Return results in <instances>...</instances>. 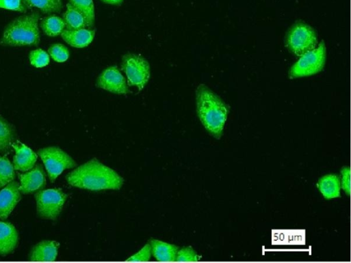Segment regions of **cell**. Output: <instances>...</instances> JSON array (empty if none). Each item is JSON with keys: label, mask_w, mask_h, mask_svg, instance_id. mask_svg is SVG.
<instances>
[{"label": "cell", "mask_w": 351, "mask_h": 263, "mask_svg": "<svg viewBox=\"0 0 351 263\" xmlns=\"http://www.w3.org/2000/svg\"><path fill=\"white\" fill-rule=\"evenodd\" d=\"M66 180L71 186L93 191L118 190L124 184L116 171L95 158L70 173Z\"/></svg>", "instance_id": "obj_1"}, {"label": "cell", "mask_w": 351, "mask_h": 263, "mask_svg": "<svg viewBox=\"0 0 351 263\" xmlns=\"http://www.w3.org/2000/svg\"><path fill=\"white\" fill-rule=\"evenodd\" d=\"M198 116L205 129L220 139L223 133L229 113V107L221 98L205 85L196 92Z\"/></svg>", "instance_id": "obj_2"}, {"label": "cell", "mask_w": 351, "mask_h": 263, "mask_svg": "<svg viewBox=\"0 0 351 263\" xmlns=\"http://www.w3.org/2000/svg\"><path fill=\"white\" fill-rule=\"evenodd\" d=\"M39 20L38 12L16 19L6 27L0 45L11 47L38 46L40 42Z\"/></svg>", "instance_id": "obj_3"}, {"label": "cell", "mask_w": 351, "mask_h": 263, "mask_svg": "<svg viewBox=\"0 0 351 263\" xmlns=\"http://www.w3.org/2000/svg\"><path fill=\"white\" fill-rule=\"evenodd\" d=\"M122 70L126 74L128 85L140 92L147 85L151 78V66L140 55L127 54L122 57Z\"/></svg>", "instance_id": "obj_4"}, {"label": "cell", "mask_w": 351, "mask_h": 263, "mask_svg": "<svg viewBox=\"0 0 351 263\" xmlns=\"http://www.w3.org/2000/svg\"><path fill=\"white\" fill-rule=\"evenodd\" d=\"M300 57L289 70L290 79L310 77L320 72L324 68L326 58L324 43L322 42L315 49Z\"/></svg>", "instance_id": "obj_5"}, {"label": "cell", "mask_w": 351, "mask_h": 263, "mask_svg": "<svg viewBox=\"0 0 351 263\" xmlns=\"http://www.w3.org/2000/svg\"><path fill=\"white\" fill-rule=\"evenodd\" d=\"M287 46L294 55L301 57L317 46L315 31L303 23H296L287 36Z\"/></svg>", "instance_id": "obj_6"}, {"label": "cell", "mask_w": 351, "mask_h": 263, "mask_svg": "<svg viewBox=\"0 0 351 263\" xmlns=\"http://www.w3.org/2000/svg\"><path fill=\"white\" fill-rule=\"evenodd\" d=\"M38 215L46 219L56 220L68 198L60 189L40 191L36 194Z\"/></svg>", "instance_id": "obj_7"}, {"label": "cell", "mask_w": 351, "mask_h": 263, "mask_svg": "<svg viewBox=\"0 0 351 263\" xmlns=\"http://www.w3.org/2000/svg\"><path fill=\"white\" fill-rule=\"evenodd\" d=\"M38 154L43 161L52 182L67 169L77 166V163L60 148L49 147L41 149Z\"/></svg>", "instance_id": "obj_8"}, {"label": "cell", "mask_w": 351, "mask_h": 263, "mask_svg": "<svg viewBox=\"0 0 351 263\" xmlns=\"http://www.w3.org/2000/svg\"><path fill=\"white\" fill-rule=\"evenodd\" d=\"M96 86L118 95H127L130 92L127 81L117 66L105 69L99 77Z\"/></svg>", "instance_id": "obj_9"}, {"label": "cell", "mask_w": 351, "mask_h": 263, "mask_svg": "<svg viewBox=\"0 0 351 263\" xmlns=\"http://www.w3.org/2000/svg\"><path fill=\"white\" fill-rule=\"evenodd\" d=\"M19 187L20 183L13 181L0 191V219H7L21 200Z\"/></svg>", "instance_id": "obj_10"}, {"label": "cell", "mask_w": 351, "mask_h": 263, "mask_svg": "<svg viewBox=\"0 0 351 263\" xmlns=\"http://www.w3.org/2000/svg\"><path fill=\"white\" fill-rule=\"evenodd\" d=\"M18 175L21 180L19 189L21 193H32L44 189L47 184L46 174L41 165H37L26 174Z\"/></svg>", "instance_id": "obj_11"}, {"label": "cell", "mask_w": 351, "mask_h": 263, "mask_svg": "<svg viewBox=\"0 0 351 263\" xmlns=\"http://www.w3.org/2000/svg\"><path fill=\"white\" fill-rule=\"evenodd\" d=\"M16 150L14 166L16 170L28 171L34 168L38 160V154L24 143L17 141L13 143Z\"/></svg>", "instance_id": "obj_12"}, {"label": "cell", "mask_w": 351, "mask_h": 263, "mask_svg": "<svg viewBox=\"0 0 351 263\" xmlns=\"http://www.w3.org/2000/svg\"><path fill=\"white\" fill-rule=\"evenodd\" d=\"M19 236L16 227L11 223L0 221V254L7 255L18 246Z\"/></svg>", "instance_id": "obj_13"}, {"label": "cell", "mask_w": 351, "mask_h": 263, "mask_svg": "<svg viewBox=\"0 0 351 263\" xmlns=\"http://www.w3.org/2000/svg\"><path fill=\"white\" fill-rule=\"evenodd\" d=\"M62 38L68 44L76 49H84L89 46L94 40L96 31L91 29H83L75 31L64 30Z\"/></svg>", "instance_id": "obj_14"}, {"label": "cell", "mask_w": 351, "mask_h": 263, "mask_svg": "<svg viewBox=\"0 0 351 263\" xmlns=\"http://www.w3.org/2000/svg\"><path fill=\"white\" fill-rule=\"evenodd\" d=\"M60 243L54 240H44L36 245L31 251V261L53 262L58 255Z\"/></svg>", "instance_id": "obj_15"}, {"label": "cell", "mask_w": 351, "mask_h": 263, "mask_svg": "<svg viewBox=\"0 0 351 263\" xmlns=\"http://www.w3.org/2000/svg\"><path fill=\"white\" fill-rule=\"evenodd\" d=\"M152 253L156 260L161 262L176 261L179 247L161 240L153 239L151 241Z\"/></svg>", "instance_id": "obj_16"}, {"label": "cell", "mask_w": 351, "mask_h": 263, "mask_svg": "<svg viewBox=\"0 0 351 263\" xmlns=\"http://www.w3.org/2000/svg\"><path fill=\"white\" fill-rule=\"evenodd\" d=\"M317 187L326 199H333L340 196V180L336 175H326L318 182Z\"/></svg>", "instance_id": "obj_17"}, {"label": "cell", "mask_w": 351, "mask_h": 263, "mask_svg": "<svg viewBox=\"0 0 351 263\" xmlns=\"http://www.w3.org/2000/svg\"><path fill=\"white\" fill-rule=\"evenodd\" d=\"M69 3L83 16L88 29L95 25V8L93 0H69Z\"/></svg>", "instance_id": "obj_18"}, {"label": "cell", "mask_w": 351, "mask_h": 263, "mask_svg": "<svg viewBox=\"0 0 351 263\" xmlns=\"http://www.w3.org/2000/svg\"><path fill=\"white\" fill-rule=\"evenodd\" d=\"M16 133L12 125L0 115V152L8 151L15 143Z\"/></svg>", "instance_id": "obj_19"}, {"label": "cell", "mask_w": 351, "mask_h": 263, "mask_svg": "<svg viewBox=\"0 0 351 263\" xmlns=\"http://www.w3.org/2000/svg\"><path fill=\"white\" fill-rule=\"evenodd\" d=\"M66 29L75 31L86 29L87 27L83 16L70 3L67 5V10L64 14L63 18Z\"/></svg>", "instance_id": "obj_20"}, {"label": "cell", "mask_w": 351, "mask_h": 263, "mask_svg": "<svg viewBox=\"0 0 351 263\" xmlns=\"http://www.w3.org/2000/svg\"><path fill=\"white\" fill-rule=\"evenodd\" d=\"M28 9L38 8L45 14L60 13L63 8V0H25Z\"/></svg>", "instance_id": "obj_21"}, {"label": "cell", "mask_w": 351, "mask_h": 263, "mask_svg": "<svg viewBox=\"0 0 351 263\" xmlns=\"http://www.w3.org/2000/svg\"><path fill=\"white\" fill-rule=\"evenodd\" d=\"M41 28L47 36L55 38L61 36L66 30V25L62 18L53 15L42 21Z\"/></svg>", "instance_id": "obj_22"}, {"label": "cell", "mask_w": 351, "mask_h": 263, "mask_svg": "<svg viewBox=\"0 0 351 263\" xmlns=\"http://www.w3.org/2000/svg\"><path fill=\"white\" fill-rule=\"evenodd\" d=\"M16 178L14 165L6 156L0 157V188L13 182Z\"/></svg>", "instance_id": "obj_23"}, {"label": "cell", "mask_w": 351, "mask_h": 263, "mask_svg": "<svg viewBox=\"0 0 351 263\" xmlns=\"http://www.w3.org/2000/svg\"><path fill=\"white\" fill-rule=\"evenodd\" d=\"M31 64L37 68H42L49 65L50 55L42 49H38L31 53L29 56Z\"/></svg>", "instance_id": "obj_24"}, {"label": "cell", "mask_w": 351, "mask_h": 263, "mask_svg": "<svg viewBox=\"0 0 351 263\" xmlns=\"http://www.w3.org/2000/svg\"><path fill=\"white\" fill-rule=\"evenodd\" d=\"M49 54L57 63H64L70 58V51L61 44H53L49 49Z\"/></svg>", "instance_id": "obj_25"}, {"label": "cell", "mask_w": 351, "mask_h": 263, "mask_svg": "<svg viewBox=\"0 0 351 263\" xmlns=\"http://www.w3.org/2000/svg\"><path fill=\"white\" fill-rule=\"evenodd\" d=\"M0 9L26 13L28 8L25 0H0Z\"/></svg>", "instance_id": "obj_26"}, {"label": "cell", "mask_w": 351, "mask_h": 263, "mask_svg": "<svg viewBox=\"0 0 351 263\" xmlns=\"http://www.w3.org/2000/svg\"><path fill=\"white\" fill-rule=\"evenodd\" d=\"M201 257L191 247L179 249L176 257V261L179 262H196Z\"/></svg>", "instance_id": "obj_27"}, {"label": "cell", "mask_w": 351, "mask_h": 263, "mask_svg": "<svg viewBox=\"0 0 351 263\" xmlns=\"http://www.w3.org/2000/svg\"><path fill=\"white\" fill-rule=\"evenodd\" d=\"M151 245L147 244L141 250L128 258L127 260L132 262H147L151 260Z\"/></svg>", "instance_id": "obj_28"}, {"label": "cell", "mask_w": 351, "mask_h": 263, "mask_svg": "<svg viewBox=\"0 0 351 263\" xmlns=\"http://www.w3.org/2000/svg\"><path fill=\"white\" fill-rule=\"evenodd\" d=\"M341 187L348 195L350 194V169L346 167L341 171Z\"/></svg>", "instance_id": "obj_29"}, {"label": "cell", "mask_w": 351, "mask_h": 263, "mask_svg": "<svg viewBox=\"0 0 351 263\" xmlns=\"http://www.w3.org/2000/svg\"><path fill=\"white\" fill-rule=\"evenodd\" d=\"M101 1L107 5L119 6L122 5L124 0H101Z\"/></svg>", "instance_id": "obj_30"}]
</instances>
